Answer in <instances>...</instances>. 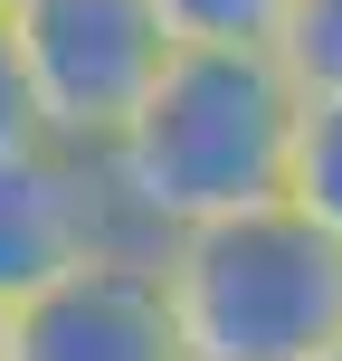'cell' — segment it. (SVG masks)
<instances>
[{"label":"cell","instance_id":"277c9868","mask_svg":"<svg viewBox=\"0 0 342 361\" xmlns=\"http://www.w3.org/2000/svg\"><path fill=\"white\" fill-rule=\"evenodd\" d=\"M105 257H152V247L124 228L95 152H67V143L0 152V314L57 295L67 276L105 267Z\"/></svg>","mask_w":342,"mask_h":361},{"label":"cell","instance_id":"52a82bcc","mask_svg":"<svg viewBox=\"0 0 342 361\" xmlns=\"http://www.w3.org/2000/svg\"><path fill=\"white\" fill-rule=\"evenodd\" d=\"M171 48H276L286 0H152Z\"/></svg>","mask_w":342,"mask_h":361},{"label":"cell","instance_id":"9c48e42d","mask_svg":"<svg viewBox=\"0 0 342 361\" xmlns=\"http://www.w3.org/2000/svg\"><path fill=\"white\" fill-rule=\"evenodd\" d=\"M48 143L38 133V105H29V76H19V48H10V19H0V152H29Z\"/></svg>","mask_w":342,"mask_h":361},{"label":"cell","instance_id":"ba28073f","mask_svg":"<svg viewBox=\"0 0 342 361\" xmlns=\"http://www.w3.org/2000/svg\"><path fill=\"white\" fill-rule=\"evenodd\" d=\"M276 67L295 95H342V0H286V29H276Z\"/></svg>","mask_w":342,"mask_h":361},{"label":"cell","instance_id":"7a4b0ae2","mask_svg":"<svg viewBox=\"0 0 342 361\" xmlns=\"http://www.w3.org/2000/svg\"><path fill=\"white\" fill-rule=\"evenodd\" d=\"M152 276L181 361H324L342 343V247L286 200L162 238Z\"/></svg>","mask_w":342,"mask_h":361},{"label":"cell","instance_id":"8992f818","mask_svg":"<svg viewBox=\"0 0 342 361\" xmlns=\"http://www.w3.org/2000/svg\"><path fill=\"white\" fill-rule=\"evenodd\" d=\"M286 209H305L314 228L342 247V95H305L286 152Z\"/></svg>","mask_w":342,"mask_h":361},{"label":"cell","instance_id":"6da1fadb","mask_svg":"<svg viewBox=\"0 0 342 361\" xmlns=\"http://www.w3.org/2000/svg\"><path fill=\"white\" fill-rule=\"evenodd\" d=\"M295 114H305V95L286 86L267 48H171L133 124L95 152L124 228L162 257V238L181 228L286 200Z\"/></svg>","mask_w":342,"mask_h":361},{"label":"cell","instance_id":"8fae6325","mask_svg":"<svg viewBox=\"0 0 342 361\" xmlns=\"http://www.w3.org/2000/svg\"><path fill=\"white\" fill-rule=\"evenodd\" d=\"M324 361H342V343H333V352H324Z\"/></svg>","mask_w":342,"mask_h":361},{"label":"cell","instance_id":"7c38bea8","mask_svg":"<svg viewBox=\"0 0 342 361\" xmlns=\"http://www.w3.org/2000/svg\"><path fill=\"white\" fill-rule=\"evenodd\" d=\"M0 10H19V0H0Z\"/></svg>","mask_w":342,"mask_h":361},{"label":"cell","instance_id":"30bf717a","mask_svg":"<svg viewBox=\"0 0 342 361\" xmlns=\"http://www.w3.org/2000/svg\"><path fill=\"white\" fill-rule=\"evenodd\" d=\"M0 361H10V314H0Z\"/></svg>","mask_w":342,"mask_h":361},{"label":"cell","instance_id":"5b68a950","mask_svg":"<svg viewBox=\"0 0 342 361\" xmlns=\"http://www.w3.org/2000/svg\"><path fill=\"white\" fill-rule=\"evenodd\" d=\"M10 361H181L152 257H105L10 314Z\"/></svg>","mask_w":342,"mask_h":361},{"label":"cell","instance_id":"3957f363","mask_svg":"<svg viewBox=\"0 0 342 361\" xmlns=\"http://www.w3.org/2000/svg\"><path fill=\"white\" fill-rule=\"evenodd\" d=\"M0 19H10L19 76H29L38 133L67 152H105L152 95V76L171 67L152 0H19Z\"/></svg>","mask_w":342,"mask_h":361}]
</instances>
